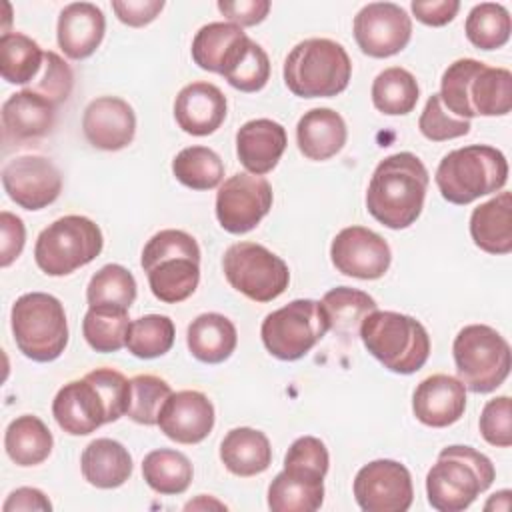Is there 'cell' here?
<instances>
[{"instance_id": "19", "label": "cell", "mask_w": 512, "mask_h": 512, "mask_svg": "<svg viewBox=\"0 0 512 512\" xmlns=\"http://www.w3.org/2000/svg\"><path fill=\"white\" fill-rule=\"evenodd\" d=\"M158 426L166 438L178 444H198L214 428V406L198 390L172 392L162 406Z\"/></svg>"}, {"instance_id": "27", "label": "cell", "mask_w": 512, "mask_h": 512, "mask_svg": "<svg viewBox=\"0 0 512 512\" xmlns=\"http://www.w3.org/2000/svg\"><path fill=\"white\" fill-rule=\"evenodd\" d=\"M80 468L88 484L110 490L122 486L130 478L132 456L118 440L96 438L84 448Z\"/></svg>"}, {"instance_id": "37", "label": "cell", "mask_w": 512, "mask_h": 512, "mask_svg": "<svg viewBox=\"0 0 512 512\" xmlns=\"http://www.w3.org/2000/svg\"><path fill=\"white\" fill-rule=\"evenodd\" d=\"M128 310L116 306H90L82 320V334L96 352H118L126 346Z\"/></svg>"}, {"instance_id": "29", "label": "cell", "mask_w": 512, "mask_h": 512, "mask_svg": "<svg viewBox=\"0 0 512 512\" xmlns=\"http://www.w3.org/2000/svg\"><path fill=\"white\" fill-rule=\"evenodd\" d=\"M220 460L236 476H256L272 464V446L260 430L232 428L220 442Z\"/></svg>"}, {"instance_id": "1", "label": "cell", "mask_w": 512, "mask_h": 512, "mask_svg": "<svg viewBox=\"0 0 512 512\" xmlns=\"http://www.w3.org/2000/svg\"><path fill=\"white\" fill-rule=\"evenodd\" d=\"M428 182V170L416 154L396 152L386 156L372 172L366 208L386 228H408L424 208Z\"/></svg>"}, {"instance_id": "12", "label": "cell", "mask_w": 512, "mask_h": 512, "mask_svg": "<svg viewBox=\"0 0 512 512\" xmlns=\"http://www.w3.org/2000/svg\"><path fill=\"white\" fill-rule=\"evenodd\" d=\"M272 186L264 176L236 172L216 192V218L230 234L254 230L272 208Z\"/></svg>"}, {"instance_id": "50", "label": "cell", "mask_w": 512, "mask_h": 512, "mask_svg": "<svg viewBox=\"0 0 512 512\" xmlns=\"http://www.w3.org/2000/svg\"><path fill=\"white\" fill-rule=\"evenodd\" d=\"M112 10L122 24L140 28L156 20V16L164 10V0H114Z\"/></svg>"}, {"instance_id": "43", "label": "cell", "mask_w": 512, "mask_h": 512, "mask_svg": "<svg viewBox=\"0 0 512 512\" xmlns=\"http://www.w3.org/2000/svg\"><path fill=\"white\" fill-rule=\"evenodd\" d=\"M86 300L88 306H116L130 310L136 300V280L128 268L106 264L90 278Z\"/></svg>"}, {"instance_id": "16", "label": "cell", "mask_w": 512, "mask_h": 512, "mask_svg": "<svg viewBox=\"0 0 512 512\" xmlns=\"http://www.w3.org/2000/svg\"><path fill=\"white\" fill-rule=\"evenodd\" d=\"M330 258L338 272L360 278H382L392 262L388 242L370 228L348 226L342 228L330 246Z\"/></svg>"}, {"instance_id": "5", "label": "cell", "mask_w": 512, "mask_h": 512, "mask_svg": "<svg viewBox=\"0 0 512 512\" xmlns=\"http://www.w3.org/2000/svg\"><path fill=\"white\" fill-rule=\"evenodd\" d=\"M436 186L450 204L466 206L498 192L508 182L506 156L486 144H470L448 152L436 168Z\"/></svg>"}, {"instance_id": "33", "label": "cell", "mask_w": 512, "mask_h": 512, "mask_svg": "<svg viewBox=\"0 0 512 512\" xmlns=\"http://www.w3.org/2000/svg\"><path fill=\"white\" fill-rule=\"evenodd\" d=\"M192 464L186 454L170 448H158L144 456L142 476L146 484L164 496L182 494L192 482Z\"/></svg>"}, {"instance_id": "39", "label": "cell", "mask_w": 512, "mask_h": 512, "mask_svg": "<svg viewBox=\"0 0 512 512\" xmlns=\"http://www.w3.org/2000/svg\"><path fill=\"white\" fill-rule=\"evenodd\" d=\"M324 502V482L296 478L278 472L268 486V508L272 512H314Z\"/></svg>"}, {"instance_id": "20", "label": "cell", "mask_w": 512, "mask_h": 512, "mask_svg": "<svg viewBox=\"0 0 512 512\" xmlns=\"http://www.w3.org/2000/svg\"><path fill=\"white\" fill-rule=\"evenodd\" d=\"M466 410V388L450 374L424 378L412 396L414 416L432 428H446L462 418Z\"/></svg>"}, {"instance_id": "38", "label": "cell", "mask_w": 512, "mask_h": 512, "mask_svg": "<svg viewBox=\"0 0 512 512\" xmlns=\"http://www.w3.org/2000/svg\"><path fill=\"white\" fill-rule=\"evenodd\" d=\"M172 172L192 190H212L224 178V162L208 146H188L174 156Z\"/></svg>"}, {"instance_id": "40", "label": "cell", "mask_w": 512, "mask_h": 512, "mask_svg": "<svg viewBox=\"0 0 512 512\" xmlns=\"http://www.w3.org/2000/svg\"><path fill=\"white\" fill-rule=\"evenodd\" d=\"M244 36V30L232 22H210L192 40V60L202 70L220 74L228 54Z\"/></svg>"}, {"instance_id": "21", "label": "cell", "mask_w": 512, "mask_h": 512, "mask_svg": "<svg viewBox=\"0 0 512 512\" xmlns=\"http://www.w3.org/2000/svg\"><path fill=\"white\" fill-rule=\"evenodd\" d=\"M174 118L186 134L208 136L226 118V96L210 82L186 84L174 100Z\"/></svg>"}, {"instance_id": "30", "label": "cell", "mask_w": 512, "mask_h": 512, "mask_svg": "<svg viewBox=\"0 0 512 512\" xmlns=\"http://www.w3.org/2000/svg\"><path fill=\"white\" fill-rule=\"evenodd\" d=\"M468 110L474 116H506L512 108V74L480 62L466 86Z\"/></svg>"}, {"instance_id": "47", "label": "cell", "mask_w": 512, "mask_h": 512, "mask_svg": "<svg viewBox=\"0 0 512 512\" xmlns=\"http://www.w3.org/2000/svg\"><path fill=\"white\" fill-rule=\"evenodd\" d=\"M418 128L424 138L432 142H444L452 138H460L470 132V120H462L454 116L440 100V94H432L426 100V106L420 114Z\"/></svg>"}, {"instance_id": "32", "label": "cell", "mask_w": 512, "mask_h": 512, "mask_svg": "<svg viewBox=\"0 0 512 512\" xmlns=\"http://www.w3.org/2000/svg\"><path fill=\"white\" fill-rule=\"evenodd\" d=\"M220 74L240 92H258L270 78L268 54L260 44L244 36L228 54Z\"/></svg>"}, {"instance_id": "10", "label": "cell", "mask_w": 512, "mask_h": 512, "mask_svg": "<svg viewBox=\"0 0 512 512\" xmlns=\"http://www.w3.org/2000/svg\"><path fill=\"white\" fill-rule=\"evenodd\" d=\"M330 330L328 318L320 302L298 298L270 312L260 326L266 350L278 360H300Z\"/></svg>"}, {"instance_id": "22", "label": "cell", "mask_w": 512, "mask_h": 512, "mask_svg": "<svg viewBox=\"0 0 512 512\" xmlns=\"http://www.w3.org/2000/svg\"><path fill=\"white\" fill-rule=\"evenodd\" d=\"M288 138L282 124L270 118H256L242 124L236 132V154L240 164L256 176L276 168L286 150Z\"/></svg>"}, {"instance_id": "42", "label": "cell", "mask_w": 512, "mask_h": 512, "mask_svg": "<svg viewBox=\"0 0 512 512\" xmlns=\"http://www.w3.org/2000/svg\"><path fill=\"white\" fill-rule=\"evenodd\" d=\"M176 328L174 322L164 314H146L130 322L126 348L136 358H158L164 356L174 344Z\"/></svg>"}, {"instance_id": "46", "label": "cell", "mask_w": 512, "mask_h": 512, "mask_svg": "<svg viewBox=\"0 0 512 512\" xmlns=\"http://www.w3.org/2000/svg\"><path fill=\"white\" fill-rule=\"evenodd\" d=\"M74 86V74L68 62L56 52H44V64L36 80L28 86V90L46 98L50 104L60 106L68 100Z\"/></svg>"}, {"instance_id": "13", "label": "cell", "mask_w": 512, "mask_h": 512, "mask_svg": "<svg viewBox=\"0 0 512 512\" xmlns=\"http://www.w3.org/2000/svg\"><path fill=\"white\" fill-rule=\"evenodd\" d=\"M354 498L364 512H406L414 500L412 476L396 460H372L354 478Z\"/></svg>"}, {"instance_id": "17", "label": "cell", "mask_w": 512, "mask_h": 512, "mask_svg": "<svg viewBox=\"0 0 512 512\" xmlns=\"http://www.w3.org/2000/svg\"><path fill=\"white\" fill-rule=\"evenodd\" d=\"M52 416L56 424L72 436L92 434L102 424L110 422L108 406L88 376L82 380H72L56 392Z\"/></svg>"}, {"instance_id": "4", "label": "cell", "mask_w": 512, "mask_h": 512, "mask_svg": "<svg viewBox=\"0 0 512 512\" xmlns=\"http://www.w3.org/2000/svg\"><path fill=\"white\" fill-rule=\"evenodd\" d=\"M364 348L390 372L414 374L430 356V336L412 316L374 310L360 324Z\"/></svg>"}, {"instance_id": "14", "label": "cell", "mask_w": 512, "mask_h": 512, "mask_svg": "<svg viewBox=\"0 0 512 512\" xmlns=\"http://www.w3.org/2000/svg\"><path fill=\"white\" fill-rule=\"evenodd\" d=\"M354 40L372 58H388L404 50L412 38L408 12L394 2H370L354 16Z\"/></svg>"}, {"instance_id": "48", "label": "cell", "mask_w": 512, "mask_h": 512, "mask_svg": "<svg viewBox=\"0 0 512 512\" xmlns=\"http://www.w3.org/2000/svg\"><path fill=\"white\" fill-rule=\"evenodd\" d=\"M482 438L498 448L512 446V406L508 396L492 398L484 404L480 422H478Z\"/></svg>"}, {"instance_id": "6", "label": "cell", "mask_w": 512, "mask_h": 512, "mask_svg": "<svg viewBox=\"0 0 512 512\" xmlns=\"http://www.w3.org/2000/svg\"><path fill=\"white\" fill-rule=\"evenodd\" d=\"M350 76L348 52L330 38L302 40L284 60V82L300 98H332L346 90Z\"/></svg>"}, {"instance_id": "2", "label": "cell", "mask_w": 512, "mask_h": 512, "mask_svg": "<svg viewBox=\"0 0 512 512\" xmlns=\"http://www.w3.org/2000/svg\"><path fill=\"white\" fill-rule=\"evenodd\" d=\"M140 264L152 294L164 304H178L194 294L200 282V248L184 230H160L144 246Z\"/></svg>"}, {"instance_id": "53", "label": "cell", "mask_w": 512, "mask_h": 512, "mask_svg": "<svg viewBox=\"0 0 512 512\" xmlns=\"http://www.w3.org/2000/svg\"><path fill=\"white\" fill-rule=\"evenodd\" d=\"M4 512H14V510H42V512H50L52 504L48 500V496L38 490V488H16L14 492H10V496L6 498Z\"/></svg>"}, {"instance_id": "54", "label": "cell", "mask_w": 512, "mask_h": 512, "mask_svg": "<svg viewBox=\"0 0 512 512\" xmlns=\"http://www.w3.org/2000/svg\"><path fill=\"white\" fill-rule=\"evenodd\" d=\"M492 508L508 510L510 508V490H500V492L492 494V498L486 502L484 510H492Z\"/></svg>"}, {"instance_id": "31", "label": "cell", "mask_w": 512, "mask_h": 512, "mask_svg": "<svg viewBox=\"0 0 512 512\" xmlns=\"http://www.w3.org/2000/svg\"><path fill=\"white\" fill-rule=\"evenodd\" d=\"M52 446V432L38 416L22 414L6 426L4 448L8 458L18 466L42 464L50 456Z\"/></svg>"}, {"instance_id": "25", "label": "cell", "mask_w": 512, "mask_h": 512, "mask_svg": "<svg viewBox=\"0 0 512 512\" xmlns=\"http://www.w3.org/2000/svg\"><path fill=\"white\" fill-rule=\"evenodd\" d=\"M56 106L32 90H20L2 104L4 136L12 140H32L46 136L54 128Z\"/></svg>"}, {"instance_id": "8", "label": "cell", "mask_w": 512, "mask_h": 512, "mask_svg": "<svg viewBox=\"0 0 512 512\" xmlns=\"http://www.w3.org/2000/svg\"><path fill=\"white\" fill-rule=\"evenodd\" d=\"M458 380L466 390L488 394L510 374L512 352L506 338L486 324L464 326L452 344Z\"/></svg>"}, {"instance_id": "36", "label": "cell", "mask_w": 512, "mask_h": 512, "mask_svg": "<svg viewBox=\"0 0 512 512\" xmlns=\"http://www.w3.org/2000/svg\"><path fill=\"white\" fill-rule=\"evenodd\" d=\"M420 96L418 82L412 72L400 66L382 70L372 82V102L376 110L388 116H402L416 108Z\"/></svg>"}, {"instance_id": "26", "label": "cell", "mask_w": 512, "mask_h": 512, "mask_svg": "<svg viewBox=\"0 0 512 512\" xmlns=\"http://www.w3.org/2000/svg\"><path fill=\"white\" fill-rule=\"evenodd\" d=\"M470 236L488 254L512 252V196L500 192L472 210Z\"/></svg>"}, {"instance_id": "34", "label": "cell", "mask_w": 512, "mask_h": 512, "mask_svg": "<svg viewBox=\"0 0 512 512\" xmlns=\"http://www.w3.org/2000/svg\"><path fill=\"white\" fill-rule=\"evenodd\" d=\"M44 64V52L36 40L22 32H4L0 38V74L8 84L36 80Z\"/></svg>"}, {"instance_id": "9", "label": "cell", "mask_w": 512, "mask_h": 512, "mask_svg": "<svg viewBox=\"0 0 512 512\" xmlns=\"http://www.w3.org/2000/svg\"><path fill=\"white\" fill-rule=\"evenodd\" d=\"M104 246L102 230L86 216L68 214L48 224L36 238L34 260L48 276H66L90 264Z\"/></svg>"}, {"instance_id": "24", "label": "cell", "mask_w": 512, "mask_h": 512, "mask_svg": "<svg viewBox=\"0 0 512 512\" xmlns=\"http://www.w3.org/2000/svg\"><path fill=\"white\" fill-rule=\"evenodd\" d=\"M348 138L344 118L332 108H312L296 124L298 150L308 160H328L336 156Z\"/></svg>"}, {"instance_id": "44", "label": "cell", "mask_w": 512, "mask_h": 512, "mask_svg": "<svg viewBox=\"0 0 512 512\" xmlns=\"http://www.w3.org/2000/svg\"><path fill=\"white\" fill-rule=\"evenodd\" d=\"M170 394L172 388L164 378L154 374H138L130 378V400L126 416L138 424L154 426L158 424V416Z\"/></svg>"}, {"instance_id": "41", "label": "cell", "mask_w": 512, "mask_h": 512, "mask_svg": "<svg viewBox=\"0 0 512 512\" xmlns=\"http://www.w3.org/2000/svg\"><path fill=\"white\" fill-rule=\"evenodd\" d=\"M510 14L502 4L480 2L476 4L464 24L466 38L480 50L502 48L510 40Z\"/></svg>"}, {"instance_id": "52", "label": "cell", "mask_w": 512, "mask_h": 512, "mask_svg": "<svg viewBox=\"0 0 512 512\" xmlns=\"http://www.w3.org/2000/svg\"><path fill=\"white\" fill-rule=\"evenodd\" d=\"M412 14L426 26H444L454 20L460 10L458 0H414Z\"/></svg>"}, {"instance_id": "35", "label": "cell", "mask_w": 512, "mask_h": 512, "mask_svg": "<svg viewBox=\"0 0 512 512\" xmlns=\"http://www.w3.org/2000/svg\"><path fill=\"white\" fill-rule=\"evenodd\" d=\"M320 306L328 318L330 330L342 336H354L360 330L362 320L378 308L370 294L348 286L326 292L320 300Z\"/></svg>"}, {"instance_id": "49", "label": "cell", "mask_w": 512, "mask_h": 512, "mask_svg": "<svg viewBox=\"0 0 512 512\" xmlns=\"http://www.w3.org/2000/svg\"><path fill=\"white\" fill-rule=\"evenodd\" d=\"M0 266L6 268L10 266L22 252L24 242H26V228L24 222L12 214V212H0Z\"/></svg>"}, {"instance_id": "15", "label": "cell", "mask_w": 512, "mask_h": 512, "mask_svg": "<svg viewBox=\"0 0 512 512\" xmlns=\"http://www.w3.org/2000/svg\"><path fill=\"white\" fill-rule=\"evenodd\" d=\"M2 186L24 210H42L62 192V176L52 160L38 154L16 156L2 168Z\"/></svg>"}, {"instance_id": "28", "label": "cell", "mask_w": 512, "mask_h": 512, "mask_svg": "<svg viewBox=\"0 0 512 512\" xmlns=\"http://www.w3.org/2000/svg\"><path fill=\"white\" fill-rule=\"evenodd\" d=\"M186 344L196 360L204 364H220L236 350V326L224 314L204 312L190 322Z\"/></svg>"}, {"instance_id": "45", "label": "cell", "mask_w": 512, "mask_h": 512, "mask_svg": "<svg viewBox=\"0 0 512 512\" xmlns=\"http://www.w3.org/2000/svg\"><path fill=\"white\" fill-rule=\"evenodd\" d=\"M328 464L330 456L326 444L316 436L296 438L284 456V472L312 482H324Z\"/></svg>"}, {"instance_id": "7", "label": "cell", "mask_w": 512, "mask_h": 512, "mask_svg": "<svg viewBox=\"0 0 512 512\" xmlns=\"http://www.w3.org/2000/svg\"><path fill=\"white\" fill-rule=\"evenodd\" d=\"M10 324L18 350L34 362L56 360L68 344L66 312L52 294L28 292L16 298Z\"/></svg>"}, {"instance_id": "3", "label": "cell", "mask_w": 512, "mask_h": 512, "mask_svg": "<svg viewBox=\"0 0 512 512\" xmlns=\"http://www.w3.org/2000/svg\"><path fill=\"white\" fill-rule=\"evenodd\" d=\"M496 478L492 460L472 446H446L426 474V496L438 512H462Z\"/></svg>"}, {"instance_id": "23", "label": "cell", "mask_w": 512, "mask_h": 512, "mask_svg": "<svg viewBox=\"0 0 512 512\" xmlns=\"http://www.w3.org/2000/svg\"><path fill=\"white\" fill-rule=\"evenodd\" d=\"M106 32L104 12L92 2H72L62 8L56 38L62 52L72 60L88 58L96 52Z\"/></svg>"}, {"instance_id": "11", "label": "cell", "mask_w": 512, "mask_h": 512, "mask_svg": "<svg viewBox=\"0 0 512 512\" xmlns=\"http://www.w3.org/2000/svg\"><path fill=\"white\" fill-rule=\"evenodd\" d=\"M228 284L254 302H272L290 282L286 262L256 242H236L222 258Z\"/></svg>"}, {"instance_id": "18", "label": "cell", "mask_w": 512, "mask_h": 512, "mask_svg": "<svg viewBox=\"0 0 512 512\" xmlns=\"http://www.w3.org/2000/svg\"><path fill=\"white\" fill-rule=\"evenodd\" d=\"M82 130L94 148L116 152L134 140L136 114L126 100L118 96H100L86 106Z\"/></svg>"}, {"instance_id": "51", "label": "cell", "mask_w": 512, "mask_h": 512, "mask_svg": "<svg viewBox=\"0 0 512 512\" xmlns=\"http://www.w3.org/2000/svg\"><path fill=\"white\" fill-rule=\"evenodd\" d=\"M218 10L236 26H256L260 24L268 12V0H220Z\"/></svg>"}]
</instances>
